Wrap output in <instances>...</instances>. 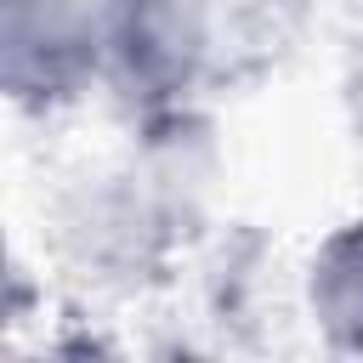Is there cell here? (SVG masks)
<instances>
[{
	"instance_id": "6da1fadb",
	"label": "cell",
	"mask_w": 363,
	"mask_h": 363,
	"mask_svg": "<svg viewBox=\"0 0 363 363\" xmlns=\"http://www.w3.org/2000/svg\"><path fill=\"white\" fill-rule=\"evenodd\" d=\"M102 91L136 119L182 113L210 62V0H91Z\"/></svg>"
},
{
	"instance_id": "7a4b0ae2",
	"label": "cell",
	"mask_w": 363,
	"mask_h": 363,
	"mask_svg": "<svg viewBox=\"0 0 363 363\" xmlns=\"http://www.w3.org/2000/svg\"><path fill=\"white\" fill-rule=\"evenodd\" d=\"M102 85L91 0H0V91L23 113H62Z\"/></svg>"
},
{
	"instance_id": "3957f363",
	"label": "cell",
	"mask_w": 363,
	"mask_h": 363,
	"mask_svg": "<svg viewBox=\"0 0 363 363\" xmlns=\"http://www.w3.org/2000/svg\"><path fill=\"white\" fill-rule=\"evenodd\" d=\"M306 312L329 352H363V216L318 244L306 267Z\"/></svg>"
}]
</instances>
